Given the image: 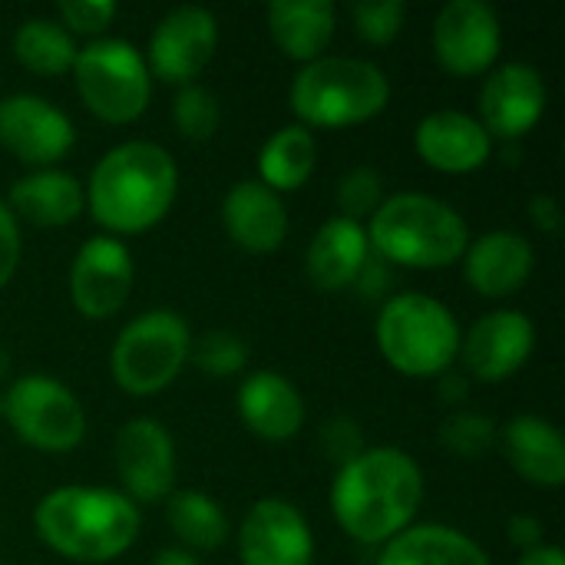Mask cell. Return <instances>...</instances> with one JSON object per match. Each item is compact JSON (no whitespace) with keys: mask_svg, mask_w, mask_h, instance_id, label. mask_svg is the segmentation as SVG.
I'll return each mask as SVG.
<instances>
[{"mask_svg":"<svg viewBox=\"0 0 565 565\" xmlns=\"http://www.w3.org/2000/svg\"><path fill=\"white\" fill-rule=\"evenodd\" d=\"M420 503L424 470L401 447H367L331 483L338 526L364 546H384L414 526Z\"/></svg>","mask_w":565,"mask_h":565,"instance_id":"obj_1","label":"cell"},{"mask_svg":"<svg viewBox=\"0 0 565 565\" xmlns=\"http://www.w3.org/2000/svg\"><path fill=\"white\" fill-rule=\"evenodd\" d=\"M179 192V169L166 146L129 139L103 152L89 172L86 205L109 235H136L166 218Z\"/></svg>","mask_w":565,"mask_h":565,"instance_id":"obj_2","label":"cell"},{"mask_svg":"<svg viewBox=\"0 0 565 565\" xmlns=\"http://www.w3.org/2000/svg\"><path fill=\"white\" fill-rule=\"evenodd\" d=\"M139 507L109 487H60L33 510L36 536L70 563H113L139 540Z\"/></svg>","mask_w":565,"mask_h":565,"instance_id":"obj_3","label":"cell"},{"mask_svg":"<svg viewBox=\"0 0 565 565\" xmlns=\"http://www.w3.org/2000/svg\"><path fill=\"white\" fill-rule=\"evenodd\" d=\"M371 255L407 268H447L470 245L467 218L427 192L387 195L364 225Z\"/></svg>","mask_w":565,"mask_h":565,"instance_id":"obj_4","label":"cell"},{"mask_svg":"<svg viewBox=\"0 0 565 565\" xmlns=\"http://www.w3.org/2000/svg\"><path fill=\"white\" fill-rule=\"evenodd\" d=\"M291 113L301 126H358L381 116L391 103V79L387 73L364 56L324 53L305 63L291 76L288 89Z\"/></svg>","mask_w":565,"mask_h":565,"instance_id":"obj_5","label":"cell"},{"mask_svg":"<svg viewBox=\"0 0 565 565\" xmlns=\"http://www.w3.org/2000/svg\"><path fill=\"white\" fill-rule=\"evenodd\" d=\"M374 338L384 361L404 377L437 381L460 358V324L454 311L424 291L391 295L381 305Z\"/></svg>","mask_w":565,"mask_h":565,"instance_id":"obj_6","label":"cell"},{"mask_svg":"<svg viewBox=\"0 0 565 565\" xmlns=\"http://www.w3.org/2000/svg\"><path fill=\"white\" fill-rule=\"evenodd\" d=\"M189 321L179 311L152 308L132 318L116 334L109 351V374L126 394L149 397L166 391L182 374V367L189 364Z\"/></svg>","mask_w":565,"mask_h":565,"instance_id":"obj_7","label":"cell"},{"mask_svg":"<svg viewBox=\"0 0 565 565\" xmlns=\"http://www.w3.org/2000/svg\"><path fill=\"white\" fill-rule=\"evenodd\" d=\"M73 79L79 99L106 122H132L152 99L146 56L122 36H96L76 50Z\"/></svg>","mask_w":565,"mask_h":565,"instance_id":"obj_8","label":"cell"},{"mask_svg":"<svg viewBox=\"0 0 565 565\" xmlns=\"http://www.w3.org/2000/svg\"><path fill=\"white\" fill-rule=\"evenodd\" d=\"M13 434L43 454H70L86 437V411L79 397L50 374H23L0 397Z\"/></svg>","mask_w":565,"mask_h":565,"instance_id":"obj_9","label":"cell"},{"mask_svg":"<svg viewBox=\"0 0 565 565\" xmlns=\"http://www.w3.org/2000/svg\"><path fill=\"white\" fill-rule=\"evenodd\" d=\"M218 50V20L209 7L182 3L159 17L149 36L146 66L156 79L185 86L212 63Z\"/></svg>","mask_w":565,"mask_h":565,"instance_id":"obj_10","label":"cell"},{"mask_svg":"<svg viewBox=\"0 0 565 565\" xmlns=\"http://www.w3.org/2000/svg\"><path fill=\"white\" fill-rule=\"evenodd\" d=\"M113 463L122 493L139 507L175 493V440L156 417H132L116 430Z\"/></svg>","mask_w":565,"mask_h":565,"instance_id":"obj_11","label":"cell"},{"mask_svg":"<svg viewBox=\"0 0 565 565\" xmlns=\"http://www.w3.org/2000/svg\"><path fill=\"white\" fill-rule=\"evenodd\" d=\"M503 50L500 13L487 0H447L434 20V56L447 73L480 76Z\"/></svg>","mask_w":565,"mask_h":565,"instance_id":"obj_12","label":"cell"},{"mask_svg":"<svg viewBox=\"0 0 565 565\" xmlns=\"http://www.w3.org/2000/svg\"><path fill=\"white\" fill-rule=\"evenodd\" d=\"M76 142L73 119L36 93L0 96V146L23 166L53 169Z\"/></svg>","mask_w":565,"mask_h":565,"instance_id":"obj_13","label":"cell"},{"mask_svg":"<svg viewBox=\"0 0 565 565\" xmlns=\"http://www.w3.org/2000/svg\"><path fill=\"white\" fill-rule=\"evenodd\" d=\"M136 281L132 252L116 235H93L79 245L70 265V298L89 321L113 318Z\"/></svg>","mask_w":565,"mask_h":565,"instance_id":"obj_14","label":"cell"},{"mask_svg":"<svg viewBox=\"0 0 565 565\" xmlns=\"http://www.w3.org/2000/svg\"><path fill=\"white\" fill-rule=\"evenodd\" d=\"M536 348V324L530 315L516 308H497L473 321V328L460 338V358L467 377L500 384L510 381Z\"/></svg>","mask_w":565,"mask_h":565,"instance_id":"obj_15","label":"cell"},{"mask_svg":"<svg viewBox=\"0 0 565 565\" xmlns=\"http://www.w3.org/2000/svg\"><path fill=\"white\" fill-rule=\"evenodd\" d=\"M315 533L305 513L281 500H258L238 526V563L242 565H311Z\"/></svg>","mask_w":565,"mask_h":565,"instance_id":"obj_16","label":"cell"},{"mask_svg":"<svg viewBox=\"0 0 565 565\" xmlns=\"http://www.w3.org/2000/svg\"><path fill=\"white\" fill-rule=\"evenodd\" d=\"M546 79L533 63L513 60L497 66L480 86V122L493 139L526 136L546 113Z\"/></svg>","mask_w":565,"mask_h":565,"instance_id":"obj_17","label":"cell"},{"mask_svg":"<svg viewBox=\"0 0 565 565\" xmlns=\"http://www.w3.org/2000/svg\"><path fill=\"white\" fill-rule=\"evenodd\" d=\"M414 149L430 169L463 175L487 166V159L493 156V136L483 129V122L473 113L447 106L427 113L417 122Z\"/></svg>","mask_w":565,"mask_h":565,"instance_id":"obj_18","label":"cell"},{"mask_svg":"<svg viewBox=\"0 0 565 565\" xmlns=\"http://www.w3.org/2000/svg\"><path fill=\"white\" fill-rule=\"evenodd\" d=\"M536 265V248L523 232L493 228L473 238L463 252V275L470 288L483 298H510L516 295Z\"/></svg>","mask_w":565,"mask_h":565,"instance_id":"obj_19","label":"cell"},{"mask_svg":"<svg viewBox=\"0 0 565 565\" xmlns=\"http://www.w3.org/2000/svg\"><path fill=\"white\" fill-rule=\"evenodd\" d=\"M222 225L238 248L268 255L288 238V209L285 199L265 182L238 179L222 199Z\"/></svg>","mask_w":565,"mask_h":565,"instance_id":"obj_20","label":"cell"},{"mask_svg":"<svg viewBox=\"0 0 565 565\" xmlns=\"http://www.w3.org/2000/svg\"><path fill=\"white\" fill-rule=\"evenodd\" d=\"M497 447L526 483L546 490H556L565 483V440L559 427L550 424L546 417L540 414L510 417L497 434Z\"/></svg>","mask_w":565,"mask_h":565,"instance_id":"obj_21","label":"cell"},{"mask_svg":"<svg viewBox=\"0 0 565 565\" xmlns=\"http://www.w3.org/2000/svg\"><path fill=\"white\" fill-rule=\"evenodd\" d=\"M238 417L262 440H291L305 424V397L278 371H255L238 384Z\"/></svg>","mask_w":565,"mask_h":565,"instance_id":"obj_22","label":"cell"},{"mask_svg":"<svg viewBox=\"0 0 565 565\" xmlns=\"http://www.w3.org/2000/svg\"><path fill=\"white\" fill-rule=\"evenodd\" d=\"M367 258H371V245H367L364 222L334 215L318 225L305 255V271L318 291H341L358 281Z\"/></svg>","mask_w":565,"mask_h":565,"instance_id":"obj_23","label":"cell"},{"mask_svg":"<svg viewBox=\"0 0 565 565\" xmlns=\"http://www.w3.org/2000/svg\"><path fill=\"white\" fill-rule=\"evenodd\" d=\"M10 212L17 222H30L40 228H60L83 215L86 185L63 169H33L10 185Z\"/></svg>","mask_w":565,"mask_h":565,"instance_id":"obj_24","label":"cell"},{"mask_svg":"<svg viewBox=\"0 0 565 565\" xmlns=\"http://www.w3.org/2000/svg\"><path fill=\"white\" fill-rule=\"evenodd\" d=\"M265 20L278 50L301 66L324 56L338 30V10L331 0H271Z\"/></svg>","mask_w":565,"mask_h":565,"instance_id":"obj_25","label":"cell"},{"mask_svg":"<svg viewBox=\"0 0 565 565\" xmlns=\"http://www.w3.org/2000/svg\"><path fill=\"white\" fill-rule=\"evenodd\" d=\"M377 565H490V556L467 533L444 523H420L384 543Z\"/></svg>","mask_w":565,"mask_h":565,"instance_id":"obj_26","label":"cell"},{"mask_svg":"<svg viewBox=\"0 0 565 565\" xmlns=\"http://www.w3.org/2000/svg\"><path fill=\"white\" fill-rule=\"evenodd\" d=\"M318 166V139L308 126L291 122L275 129L262 152H258V182H265L271 192H295L301 189Z\"/></svg>","mask_w":565,"mask_h":565,"instance_id":"obj_27","label":"cell"},{"mask_svg":"<svg viewBox=\"0 0 565 565\" xmlns=\"http://www.w3.org/2000/svg\"><path fill=\"white\" fill-rule=\"evenodd\" d=\"M166 520L185 553H212L228 540V516L218 500L202 490H175L166 500Z\"/></svg>","mask_w":565,"mask_h":565,"instance_id":"obj_28","label":"cell"},{"mask_svg":"<svg viewBox=\"0 0 565 565\" xmlns=\"http://www.w3.org/2000/svg\"><path fill=\"white\" fill-rule=\"evenodd\" d=\"M76 50L79 46L73 33L50 17H30L13 30V56L20 60V66L40 76H56L73 70Z\"/></svg>","mask_w":565,"mask_h":565,"instance_id":"obj_29","label":"cell"},{"mask_svg":"<svg viewBox=\"0 0 565 565\" xmlns=\"http://www.w3.org/2000/svg\"><path fill=\"white\" fill-rule=\"evenodd\" d=\"M497 434H500V427H497L493 417L477 414V411H457L440 424L437 440L450 457L480 460L497 447Z\"/></svg>","mask_w":565,"mask_h":565,"instance_id":"obj_30","label":"cell"},{"mask_svg":"<svg viewBox=\"0 0 565 565\" xmlns=\"http://www.w3.org/2000/svg\"><path fill=\"white\" fill-rule=\"evenodd\" d=\"M172 119H175V129L192 139V142H205L218 132L222 126V103L218 96L202 86V83H185L175 89V99H172Z\"/></svg>","mask_w":565,"mask_h":565,"instance_id":"obj_31","label":"cell"},{"mask_svg":"<svg viewBox=\"0 0 565 565\" xmlns=\"http://www.w3.org/2000/svg\"><path fill=\"white\" fill-rule=\"evenodd\" d=\"M189 361H195L205 377H235L248 364V341L235 331L215 328L192 341Z\"/></svg>","mask_w":565,"mask_h":565,"instance_id":"obj_32","label":"cell"},{"mask_svg":"<svg viewBox=\"0 0 565 565\" xmlns=\"http://www.w3.org/2000/svg\"><path fill=\"white\" fill-rule=\"evenodd\" d=\"M334 199H338V209L344 218L364 222L384 202V175L374 166H354L338 179Z\"/></svg>","mask_w":565,"mask_h":565,"instance_id":"obj_33","label":"cell"},{"mask_svg":"<svg viewBox=\"0 0 565 565\" xmlns=\"http://www.w3.org/2000/svg\"><path fill=\"white\" fill-rule=\"evenodd\" d=\"M404 0H358L351 7V23L371 46H387L404 26Z\"/></svg>","mask_w":565,"mask_h":565,"instance_id":"obj_34","label":"cell"},{"mask_svg":"<svg viewBox=\"0 0 565 565\" xmlns=\"http://www.w3.org/2000/svg\"><path fill=\"white\" fill-rule=\"evenodd\" d=\"M56 13H60V23L70 33H86V36L96 40L113 23L116 3L113 0H60Z\"/></svg>","mask_w":565,"mask_h":565,"instance_id":"obj_35","label":"cell"},{"mask_svg":"<svg viewBox=\"0 0 565 565\" xmlns=\"http://www.w3.org/2000/svg\"><path fill=\"white\" fill-rule=\"evenodd\" d=\"M367 444H364V430L354 417H334L321 427V454L328 460L338 463V470L344 463H351L358 454H364Z\"/></svg>","mask_w":565,"mask_h":565,"instance_id":"obj_36","label":"cell"},{"mask_svg":"<svg viewBox=\"0 0 565 565\" xmlns=\"http://www.w3.org/2000/svg\"><path fill=\"white\" fill-rule=\"evenodd\" d=\"M20 222L10 212V205L0 199V288L17 275L20 265Z\"/></svg>","mask_w":565,"mask_h":565,"instance_id":"obj_37","label":"cell"},{"mask_svg":"<svg viewBox=\"0 0 565 565\" xmlns=\"http://www.w3.org/2000/svg\"><path fill=\"white\" fill-rule=\"evenodd\" d=\"M507 540H510L516 550H523V553L543 546V520H540V516H530V513L510 516V523H507Z\"/></svg>","mask_w":565,"mask_h":565,"instance_id":"obj_38","label":"cell"},{"mask_svg":"<svg viewBox=\"0 0 565 565\" xmlns=\"http://www.w3.org/2000/svg\"><path fill=\"white\" fill-rule=\"evenodd\" d=\"M530 218L546 235H556L563 228V212H559V202L553 195H533L530 199Z\"/></svg>","mask_w":565,"mask_h":565,"instance_id":"obj_39","label":"cell"},{"mask_svg":"<svg viewBox=\"0 0 565 565\" xmlns=\"http://www.w3.org/2000/svg\"><path fill=\"white\" fill-rule=\"evenodd\" d=\"M437 387H440V397H444V401L457 404V401H463V397H467V391H470V377L450 367V371H444V374L437 377Z\"/></svg>","mask_w":565,"mask_h":565,"instance_id":"obj_40","label":"cell"},{"mask_svg":"<svg viewBox=\"0 0 565 565\" xmlns=\"http://www.w3.org/2000/svg\"><path fill=\"white\" fill-rule=\"evenodd\" d=\"M516 565H565V556L559 546H550V543H543V546H536V550L523 553Z\"/></svg>","mask_w":565,"mask_h":565,"instance_id":"obj_41","label":"cell"},{"mask_svg":"<svg viewBox=\"0 0 565 565\" xmlns=\"http://www.w3.org/2000/svg\"><path fill=\"white\" fill-rule=\"evenodd\" d=\"M152 565H202L192 553L179 550V546H166L152 556Z\"/></svg>","mask_w":565,"mask_h":565,"instance_id":"obj_42","label":"cell"},{"mask_svg":"<svg viewBox=\"0 0 565 565\" xmlns=\"http://www.w3.org/2000/svg\"><path fill=\"white\" fill-rule=\"evenodd\" d=\"M7 371H10V358H7V351L0 348V377H3Z\"/></svg>","mask_w":565,"mask_h":565,"instance_id":"obj_43","label":"cell"},{"mask_svg":"<svg viewBox=\"0 0 565 565\" xmlns=\"http://www.w3.org/2000/svg\"><path fill=\"white\" fill-rule=\"evenodd\" d=\"M0 417H3V404H0Z\"/></svg>","mask_w":565,"mask_h":565,"instance_id":"obj_44","label":"cell"}]
</instances>
